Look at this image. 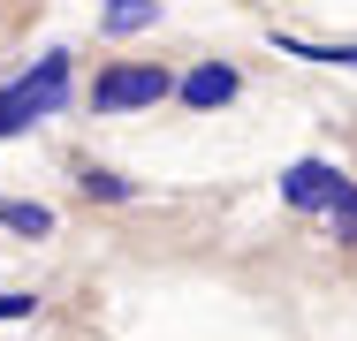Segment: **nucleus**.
Here are the masks:
<instances>
[{"mask_svg": "<svg viewBox=\"0 0 357 341\" xmlns=\"http://www.w3.org/2000/svg\"><path fill=\"white\" fill-rule=\"evenodd\" d=\"M69 61L76 54H38V68H23L15 84H0V136H23L38 129V122H54L61 106H69Z\"/></svg>", "mask_w": 357, "mask_h": 341, "instance_id": "obj_1", "label": "nucleus"}, {"mask_svg": "<svg viewBox=\"0 0 357 341\" xmlns=\"http://www.w3.org/2000/svg\"><path fill=\"white\" fill-rule=\"evenodd\" d=\"M160 99H175L167 61H114L91 84V114H137V106H160Z\"/></svg>", "mask_w": 357, "mask_h": 341, "instance_id": "obj_2", "label": "nucleus"}, {"mask_svg": "<svg viewBox=\"0 0 357 341\" xmlns=\"http://www.w3.org/2000/svg\"><path fill=\"white\" fill-rule=\"evenodd\" d=\"M342 182H350V175H342L335 159H289L282 167V205L289 212H327Z\"/></svg>", "mask_w": 357, "mask_h": 341, "instance_id": "obj_3", "label": "nucleus"}, {"mask_svg": "<svg viewBox=\"0 0 357 341\" xmlns=\"http://www.w3.org/2000/svg\"><path fill=\"white\" fill-rule=\"evenodd\" d=\"M236 91H243V76H236L228 61H198L190 76H175V99H183L190 114H213V106H228Z\"/></svg>", "mask_w": 357, "mask_h": 341, "instance_id": "obj_4", "label": "nucleus"}, {"mask_svg": "<svg viewBox=\"0 0 357 341\" xmlns=\"http://www.w3.org/2000/svg\"><path fill=\"white\" fill-rule=\"evenodd\" d=\"M152 23H160V0H107V8H99V31H107V38H137Z\"/></svg>", "mask_w": 357, "mask_h": 341, "instance_id": "obj_5", "label": "nucleus"}, {"mask_svg": "<svg viewBox=\"0 0 357 341\" xmlns=\"http://www.w3.org/2000/svg\"><path fill=\"white\" fill-rule=\"evenodd\" d=\"M0 228L8 235H54V205H31V198H0Z\"/></svg>", "mask_w": 357, "mask_h": 341, "instance_id": "obj_6", "label": "nucleus"}, {"mask_svg": "<svg viewBox=\"0 0 357 341\" xmlns=\"http://www.w3.org/2000/svg\"><path fill=\"white\" fill-rule=\"evenodd\" d=\"M274 46H282L289 61H319V68H357V46H312V38H282V31H274Z\"/></svg>", "mask_w": 357, "mask_h": 341, "instance_id": "obj_7", "label": "nucleus"}, {"mask_svg": "<svg viewBox=\"0 0 357 341\" xmlns=\"http://www.w3.org/2000/svg\"><path fill=\"white\" fill-rule=\"evenodd\" d=\"M84 198H91V205H130V198H137V182L114 175V167H84Z\"/></svg>", "mask_w": 357, "mask_h": 341, "instance_id": "obj_8", "label": "nucleus"}, {"mask_svg": "<svg viewBox=\"0 0 357 341\" xmlns=\"http://www.w3.org/2000/svg\"><path fill=\"white\" fill-rule=\"evenodd\" d=\"M327 220H335V235H342V243H357V182H342V190H335Z\"/></svg>", "mask_w": 357, "mask_h": 341, "instance_id": "obj_9", "label": "nucleus"}, {"mask_svg": "<svg viewBox=\"0 0 357 341\" xmlns=\"http://www.w3.org/2000/svg\"><path fill=\"white\" fill-rule=\"evenodd\" d=\"M0 319H38V296H31V288H8V296H0Z\"/></svg>", "mask_w": 357, "mask_h": 341, "instance_id": "obj_10", "label": "nucleus"}]
</instances>
